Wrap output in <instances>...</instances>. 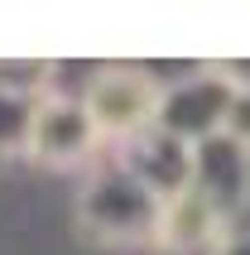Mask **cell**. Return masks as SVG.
<instances>
[{
    "label": "cell",
    "instance_id": "9",
    "mask_svg": "<svg viewBox=\"0 0 250 255\" xmlns=\"http://www.w3.org/2000/svg\"><path fill=\"white\" fill-rule=\"evenodd\" d=\"M226 255H250V236H241V241L226 246Z\"/></svg>",
    "mask_w": 250,
    "mask_h": 255
},
{
    "label": "cell",
    "instance_id": "3",
    "mask_svg": "<svg viewBox=\"0 0 250 255\" xmlns=\"http://www.w3.org/2000/svg\"><path fill=\"white\" fill-rule=\"evenodd\" d=\"M231 106H236V92L217 77L212 63H202L193 77H183V82H173L164 92L154 126L164 135H173V140H183V144H202L212 135H226Z\"/></svg>",
    "mask_w": 250,
    "mask_h": 255
},
{
    "label": "cell",
    "instance_id": "5",
    "mask_svg": "<svg viewBox=\"0 0 250 255\" xmlns=\"http://www.w3.org/2000/svg\"><path fill=\"white\" fill-rule=\"evenodd\" d=\"M246 183H250V149L236 135H212V140L193 144L188 188L226 222L231 236H236V217H241V202H246Z\"/></svg>",
    "mask_w": 250,
    "mask_h": 255
},
{
    "label": "cell",
    "instance_id": "4",
    "mask_svg": "<svg viewBox=\"0 0 250 255\" xmlns=\"http://www.w3.org/2000/svg\"><path fill=\"white\" fill-rule=\"evenodd\" d=\"M97 126L87 116V101L77 92H43L34 101V121H29V140L24 149L39 164H53V169H68V164H82L92 149H97Z\"/></svg>",
    "mask_w": 250,
    "mask_h": 255
},
{
    "label": "cell",
    "instance_id": "1",
    "mask_svg": "<svg viewBox=\"0 0 250 255\" xmlns=\"http://www.w3.org/2000/svg\"><path fill=\"white\" fill-rule=\"evenodd\" d=\"M164 207L168 202L149 183H139L121 159H101L87 173L82 198H77V217L106 241H149L154 246Z\"/></svg>",
    "mask_w": 250,
    "mask_h": 255
},
{
    "label": "cell",
    "instance_id": "6",
    "mask_svg": "<svg viewBox=\"0 0 250 255\" xmlns=\"http://www.w3.org/2000/svg\"><path fill=\"white\" fill-rule=\"evenodd\" d=\"M116 159L135 173L139 183H149L164 202H173L183 188H188V178H193V144L164 135L159 126L135 135V140H125V149Z\"/></svg>",
    "mask_w": 250,
    "mask_h": 255
},
{
    "label": "cell",
    "instance_id": "2",
    "mask_svg": "<svg viewBox=\"0 0 250 255\" xmlns=\"http://www.w3.org/2000/svg\"><path fill=\"white\" fill-rule=\"evenodd\" d=\"M82 101H87V116H92L101 140L125 144L135 135H144V130H154L164 87L154 82L139 63H101L92 72V82H87Z\"/></svg>",
    "mask_w": 250,
    "mask_h": 255
},
{
    "label": "cell",
    "instance_id": "8",
    "mask_svg": "<svg viewBox=\"0 0 250 255\" xmlns=\"http://www.w3.org/2000/svg\"><path fill=\"white\" fill-rule=\"evenodd\" d=\"M154 255H226V246H178V241H154Z\"/></svg>",
    "mask_w": 250,
    "mask_h": 255
},
{
    "label": "cell",
    "instance_id": "7",
    "mask_svg": "<svg viewBox=\"0 0 250 255\" xmlns=\"http://www.w3.org/2000/svg\"><path fill=\"white\" fill-rule=\"evenodd\" d=\"M29 121H34V97L0 92V149H24Z\"/></svg>",
    "mask_w": 250,
    "mask_h": 255
}]
</instances>
